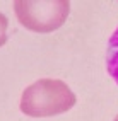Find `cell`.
<instances>
[{"label": "cell", "instance_id": "cell-4", "mask_svg": "<svg viewBox=\"0 0 118 121\" xmlns=\"http://www.w3.org/2000/svg\"><path fill=\"white\" fill-rule=\"evenodd\" d=\"M7 27H9V19L0 12V48L7 43Z\"/></svg>", "mask_w": 118, "mask_h": 121}, {"label": "cell", "instance_id": "cell-1", "mask_svg": "<svg viewBox=\"0 0 118 121\" xmlns=\"http://www.w3.org/2000/svg\"><path fill=\"white\" fill-rule=\"evenodd\" d=\"M75 102V94L64 80L39 78L24 89L21 95V111L31 118H48L70 111Z\"/></svg>", "mask_w": 118, "mask_h": 121}, {"label": "cell", "instance_id": "cell-3", "mask_svg": "<svg viewBox=\"0 0 118 121\" xmlns=\"http://www.w3.org/2000/svg\"><path fill=\"white\" fill-rule=\"evenodd\" d=\"M106 70L109 77L118 84V27L111 34L106 46Z\"/></svg>", "mask_w": 118, "mask_h": 121}, {"label": "cell", "instance_id": "cell-2", "mask_svg": "<svg viewBox=\"0 0 118 121\" xmlns=\"http://www.w3.org/2000/svg\"><path fill=\"white\" fill-rule=\"evenodd\" d=\"M14 12L26 29L34 33H51L64 26L70 12V4L67 0H19L14 2Z\"/></svg>", "mask_w": 118, "mask_h": 121}, {"label": "cell", "instance_id": "cell-5", "mask_svg": "<svg viewBox=\"0 0 118 121\" xmlns=\"http://www.w3.org/2000/svg\"><path fill=\"white\" fill-rule=\"evenodd\" d=\"M115 121H118V114H116V118H115Z\"/></svg>", "mask_w": 118, "mask_h": 121}]
</instances>
